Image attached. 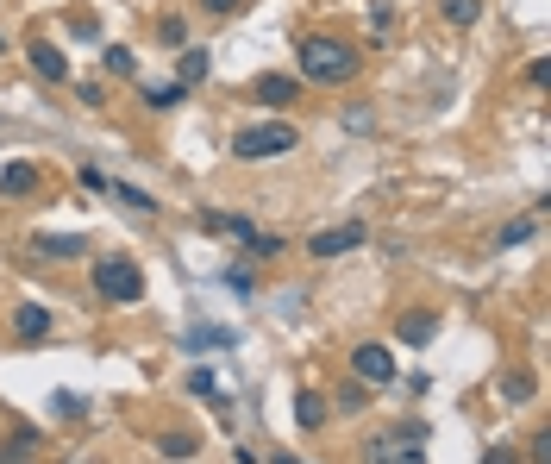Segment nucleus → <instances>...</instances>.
I'll list each match as a JSON object with an SVG mask.
<instances>
[{"label":"nucleus","instance_id":"7ed1b4c3","mask_svg":"<svg viewBox=\"0 0 551 464\" xmlns=\"http://www.w3.org/2000/svg\"><path fill=\"white\" fill-rule=\"evenodd\" d=\"M364 464H426V427L420 421H401L389 433H376L364 446Z\"/></svg>","mask_w":551,"mask_h":464},{"label":"nucleus","instance_id":"5701e85b","mask_svg":"<svg viewBox=\"0 0 551 464\" xmlns=\"http://www.w3.org/2000/svg\"><path fill=\"white\" fill-rule=\"evenodd\" d=\"M51 408L63 414V421H82V414H88V402H82V396H69V389H57V396H51Z\"/></svg>","mask_w":551,"mask_h":464},{"label":"nucleus","instance_id":"393cba45","mask_svg":"<svg viewBox=\"0 0 551 464\" xmlns=\"http://www.w3.org/2000/svg\"><path fill=\"white\" fill-rule=\"evenodd\" d=\"M188 345H232V333L226 327H195V333H188Z\"/></svg>","mask_w":551,"mask_h":464},{"label":"nucleus","instance_id":"412c9836","mask_svg":"<svg viewBox=\"0 0 551 464\" xmlns=\"http://www.w3.org/2000/svg\"><path fill=\"white\" fill-rule=\"evenodd\" d=\"M188 396H207L213 408H226L220 402V377H213V370H188Z\"/></svg>","mask_w":551,"mask_h":464},{"label":"nucleus","instance_id":"39448f33","mask_svg":"<svg viewBox=\"0 0 551 464\" xmlns=\"http://www.w3.org/2000/svg\"><path fill=\"white\" fill-rule=\"evenodd\" d=\"M364 220H345V226H326V232H314V239H307V258H345V251H364Z\"/></svg>","mask_w":551,"mask_h":464},{"label":"nucleus","instance_id":"9b49d317","mask_svg":"<svg viewBox=\"0 0 551 464\" xmlns=\"http://www.w3.org/2000/svg\"><path fill=\"white\" fill-rule=\"evenodd\" d=\"M251 95H257L263 107H289V101L301 95V82H295V76H257V82H251Z\"/></svg>","mask_w":551,"mask_h":464},{"label":"nucleus","instance_id":"f257e3e1","mask_svg":"<svg viewBox=\"0 0 551 464\" xmlns=\"http://www.w3.org/2000/svg\"><path fill=\"white\" fill-rule=\"evenodd\" d=\"M357 63H364V51L345 44V38H301L295 44V69L307 82H351Z\"/></svg>","mask_w":551,"mask_h":464},{"label":"nucleus","instance_id":"1a4fd4ad","mask_svg":"<svg viewBox=\"0 0 551 464\" xmlns=\"http://www.w3.org/2000/svg\"><path fill=\"white\" fill-rule=\"evenodd\" d=\"M26 57H32V69H38L44 82H69V57L57 51L51 38H38V44H26Z\"/></svg>","mask_w":551,"mask_h":464},{"label":"nucleus","instance_id":"0eeeda50","mask_svg":"<svg viewBox=\"0 0 551 464\" xmlns=\"http://www.w3.org/2000/svg\"><path fill=\"white\" fill-rule=\"evenodd\" d=\"M13 339L19 345L51 339V308H44V301H19V308H13Z\"/></svg>","mask_w":551,"mask_h":464},{"label":"nucleus","instance_id":"ddd939ff","mask_svg":"<svg viewBox=\"0 0 551 464\" xmlns=\"http://www.w3.org/2000/svg\"><path fill=\"white\" fill-rule=\"evenodd\" d=\"M182 95H188L182 82H145V88H138V101H145V107H157V113H170V107H182Z\"/></svg>","mask_w":551,"mask_h":464},{"label":"nucleus","instance_id":"6ab92c4d","mask_svg":"<svg viewBox=\"0 0 551 464\" xmlns=\"http://www.w3.org/2000/svg\"><path fill=\"white\" fill-rule=\"evenodd\" d=\"M101 69H107V76H138V57L126 51V44H107V51H101Z\"/></svg>","mask_w":551,"mask_h":464},{"label":"nucleus","instance_id":"f8f14e48","mask_svg":"<svg viewBox=\"0 0 551 464\" xmlns=\"http://www.w3.org/2000/svg\"><path fill=\"white\" fill-rule=\"evenodd\" d=\"M38 164H7L0 170V195H38Z\"/></svg>","mask_w":551,"mask_h":464},{"label":"nucleus","instance_id":"dca6fc26","mask_svg":"<svg viewBox=\"0 0 551 464\" xmlns=\"http://www.w3.org/2000/svg\"><path fill=\"white\" fill-rule=\"evenodd\" d=\"M439 13H445V26H476V19H483V0H439Z\"/></svg>","mask_w":551,"mask_h":464},{"label":"nucleus","instance_id":"4468645a","mask_svg":"<svg viewBox=\"0 0 551 464\" xmlns=\"http://www.w3.org/2000/svg\"><path fill=\"white\" fill-rule=\"evenodd\" d=\"M295 421H301L307 433L326 421V396H320V389H301V396H295Z\"/></svg>","mask_w":551,"mask_h":464},{"label":"nucleus","instance_id":"20e7f679","mask_svg":"<svg viewBox=\"0 0 551 464\" xmlns=\"http://www.w3.org/2000/svg\"><path fill=\"white\" fill-rule=\"evenodd\" d=\"M94 295L113 301V308H132V301H145V270L132 258H101L94 264Z\"/></svg>","mask_w":551,"mask_h":464},{"label":"nucleus","instance_id":"b1692460","mask_svg":"<svg viewBox=\"0 0 551 464\" xmlns=\"http://www.w3.org/2000/svg\"><path fill=\"white\" fill-rule=\"evenodd\" d=\"M245 251H251V258H276V251H282V239H276V232H251V239H245Z\"/></svg>","mask_w":551,"mask_h":464},{"label":"nucleus","instance_id":"6e6552de","mask_svg":"<svg viewBox=\"0 0 551 464\" xmlns=\"http://www.w3.org/2000/svg\"><path fill=\"white\" fill-rule=\"evenodd\" d=\"M395 339H401V345H414V352H420V345H433V339H439V314H433V308L401 314V320H395Z\"/></svg>","mask_w":551,"mask_h":464},{"label":"nucleus","instance_id":"a211bd4d","mask_svg":"<svg viewBox=\"0 0 551 464\" xmlns=\"http://www.w3.org/2000/svg\"><path fill=\"white\" fill-rule=\"evenodd\" d=\"M157 452H163V458H176V464H188L201 446H195V433H163V439H157Z\"/></svg>","mask_w":551,"mask_h":464},{"label":"nucleus","instance_id":"aec40b11","mask_svg":"<svg viewBox=\"0 0 551 464\" xmlns=\"http://www.w3.org/2000/svg\"><path fill=\"white\" fill-rule=\"evenodd\" d=\"M332 408H339V414H364V408H370V389L351 377V383L339 389V396H332Z\"/></svg>","mask_w":551,"mask_h":464},{"label":"nucleus","instance_id":"bb28decb","mask_svg":"<svg viewBox=\"0 0 551 464\" xmlns=\"http://www.w3.org/2000/svg\"><path fill=\"white\" fill-rule=\"evenodd\" d=\"M82 189H94V195H107V170H94V164H82Z\"/></svg>","mask_w":551,"mask_h":464},{"label":"nucleus","instance_id":"2f4dec72","mask_svg":"<svg viewBox=\"0 0 551 464\" xmlns=\"http://www.w3.org/2000/svg\"><path fill=\"white\" fill-rule=\"evenodd\" d=\"M0 464H7V452H0Z\"/></svg>","mask_w":551,"mask_h":464},{"label":"nucleus","instance_id":"9d476101","mask_svg":"<svg viewBox=\"0 0 551 464\" xmlns=\"http://www.w3.org/2000/svg\"><path fill=\"white\" fill-rule=\"evenodd\" d=\"M32 251H38V258H82L88 239H82V232H38Z\"/></svg>","mask_w":551,"mask_h":464},{"label":"nucleus","instance_id":"423d86ee","mask_svg":"<svg viewBox=\"0 0 551 464\" xmlns=\"http://www.w3.org/2000/svg\"><path fill=\"white\" fill-rule=\"evenodd\" d=\"M351 377L364 383V389L395 383V358H389V345H357V352H351Z\"/></svg>","mask_w":551,"mask_h":464},{"label":"nucleus","instance_id":"c85d7f7f","mask_svg":"<svg viewBox=\"0 0 551 464\" xmlns=\"http://www.w3.org/2000/svg\"><path fill=\"white\" fill-rule=\"evenodd\" d=\"M545 76H551V63H545V57L526 63V82H533V88H545Z\"/></svg>","mask_w":551,"mask_h":464},{"label":"nucleus","instance_id":"4be33fe9","mask_svg":"<svg viewBox=\"0 0 551 464\" xmlns=\"http://www.w3.org/2000/svg\"><path fill=\"white\" fill-rule=\"evenodd\" d=\"M201 76H207V51H182V63H176V82H182V88H195Z\"/></svg>","mask_w":551,"mask_h":464},{"label":"nucleus","instance_id":"f3484780","mask_svg":"<svg viewBox=\"0 0 551 464\" xmlns=\"http://www.w3.org/2000/svg\"><path fill=\"white\" fill-rule=\"evenodd\" d=\"M533 370H508V377H501V402H533Z\"/></svg>","mask_w":551,"mask_h":464},{"label":"nucleus","instance_id":"c756f323","mask_svg":"<svg viewBox=\"0 0 551 464\" xmlns=\"http://www.w3.org/2000/svg\"><path fill=\"white\" fill-rule=\"evenodd\" d=\"M201 7H207L213 19H226V13H238V7H245V0H201Z\"/></svg>","mask_w":551,"mask_h":464},{"label":"nucleus","instance_id":"cd10ccee","mask_svg":"<svg viewBox=\"0 0 551 464\" xmlns=\"http://www.w3.org/2000/svg\"><path fill=\"white\" fill-rule=\"evenodd\" d=\"M483 464H520V452H514V446H489Z\"/></svg>","mask_w":551,"mask_h":464},{"label":"nucleus","instance_id":"2eb2a0df","mask_svg":"<svg viewBox=\"0 0 551 464\" xmlns=\"http://www.w3.org/2000/svg\"><path fill=\"white\" fill-rule=\"evenodd\" d=\"M533 232H539V214H526V220H508V226L495 232V251H514V245H526V239H533Z\"/></svg>","mask_w":551,"mask_h":464},{"label":"nucleus","instance_id":"7c9ffc66","mask_svg":"<svg viewBox=\"0 0 551 464\" xmlns=\"http://www.w3.org/2000/svg\"><path fill=\"white\" fill-rule=\"evenodd\" d=\"M276 464H301V458H295V452H276Z\"/></svg>","mask_w":551,"mask_h":464},{"label":"nucleus","instance_id":"a878e982","mask_svg":"<svg viewBox=\"0 0 551 464\" xmlns=\"http://www.w3.org/2000/svg\"><path fill=\"white\" fill-rule=\"evenodd\" d=\"M157 38H163V44H188V26H182V19H163Z\"/></svg>","mask_w":551,"mask_h":464},{"label":"nucleus","instance_id":"f03ea898","mask_svg":"<svg viewBox=\"0 0 551 464\" xmlns=\"http://www.w3.org/2000/svg\"><path fill=\"white\" fill-rule=\"evenodd\" d=\"M301 145V132L289 120H263V126H245L232 138V157L238 164H270V157H289Z\"/></svg>","mask_w":551,"mask_h":464}]
</instances>
